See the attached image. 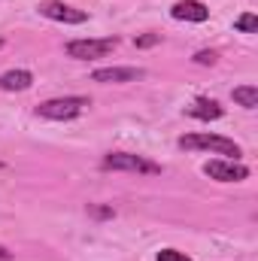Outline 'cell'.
I'll return each mask as SVG.
<instances>
[{
    "label": "cell",
    "mask_w": 258,
    "mask_h": 261,
    "mask_svg": "<svg viewBox=\"0 0 258 261\" xmlns=\"http://www.w3.org/2000/svg\"><path fill=\"white\" fill-rule=\"evenodd\" d=\"M179 149H200V152H213V155H228L231 161L240 158V146L228 137H219V134H186L179 137Z\"/></svg>",
    "instance_id": "6da1fadb"
},
{
    "label": "cell",
    "mask_w": 258,
    "mask_h": 261,
    "mask_svg": "<svg viewBox=\"0 0 258 261\" xmlns=\"http://www.w3.org/2000/svg\"><path fill=\"white\" fill-rule=\"evenodd\" d=\"M88 107H91L88 97H55V100L40 103L37 107V116L52 119V122H70V119H79Z\"/></svg>",
    "instance_id": "7a4b0ae2"
},
{
    "label": "cell",
    "mask_w": 258,
    "mask_h": 261,
    "mask_svg": "<svg viewBox=\"0 0 258 261\" xmlns=\"http://www.w3.org/2000/svg\"><path fill=\"white\" fill-rule=\"evenodd\" d=\"M119 49L116 37H104V40H70L64 46L67 58L73 61H94V58H107L110 52Z\"/></svg>",
    "instance_id": "3957f363"
},
{
    "label": "cell",
    "mask_w": 258,
    "mask_h": 261,
    "mask_svg": "<svg viewBox=\"0 0 258 261\" xmlns=\"http://www.w3.org/2000/svg\"><path fill=\"white\" fill-rule=\"evenodd\" d=\"M104 170H125V173H161V164L149 161L146 155H134V152H110L100 161Z\"/></svg>",
    "instance_id": "277c9868"
},
{
    "label": "cell",
    "mask_w": 258,
    "mask_h": 261,
    "mask_svg": "<svg viewBox=\"0 0 258 261\" xmlns=\"http://www.w3.org/2000/svg\"><path fill=\"white\" fill-rule=\"evenodd\" d=\"M203 173L216 182H243L249 176V167L240 164V161H225V158H216V161H207L203 164Z\"/></svg>",
    "instance_id": "5b68a950"
},
{
    "label": "cell",
    "mask_w": 258,
    "mask_h": 261,
    "mask_svg": "<svg viewBox=\"0 0 258 261\" xmlns=\"http://www.w3.org/2000/svg\"><path fill=\"white\" fill-rule=\"evenodd\" d=\"M40 15L52 18V21H64V24H82L88 21V12L70 6V3H61V0H43L40 3Z\"/></svg>",
    "instance_id": "8992f818"
},
{
    "label": "cell",
    "mask_w": 258,
    "mask_h": 261,
    "mask_svg": "<svg viewBox=\"0 0 258 261\" xmlns=\"http://www.w3.org/2000/svg\"><path fill=\"white\" fill-rule=\"evenodd\" d=\"M146 70L143 67H97L91 73V82H100V85H122V82H137L143 79Z\"/></svg>",
    "instance_id": "52a82bcc"
},
{
    "label": "cell",
    "mask_w": 258,
    "mask_h": 261,
    "mask_svg": "<svg viewBox=\"0 0 258 261\" xmlns=\"http://www.w3.org/2000/svg\"><path fill=\"white\" fill-rule=\"evenodd\" d=\"M170 15L179 18V21H207L210 18V9L200 0H176L170 6Z\"/></svg>",
    "instance_id": "ba28073f"
},
{
    "label": "cell",
    "mask_w": 258,
    "mask_h": 261,
    "mask_svg": "<svg viewBox=\"0 0 258 261\" xmlns=\"http://www.w3.org/2000/svg\"><path fill=\"white\" fill-rule=\"evenodd\" d=\"M34 85L31 70H6L0 73V91H28Z\"/></svg>",
    "instance_id": "9c48e42d"
},
{
    "label": "cell",
    "mask_w": 258,
    "mask_h": 261,
    "mask_svg": "<svg viewBox=\"0 0 258 261\" xmlns=\"http://www.w3.org/2000/svg\"><path fill=\"white\" fill-rule=\"evenodd\" d=\"M189 116L200 119V122H210V119H222L225 110H222L216 100H210V97H197L192 107H189Z\"/></svg>",
    "instance_id": "30bf717a"
},
{
    "label": "cell",
    "mask_w": 258,
    "mask_h": 261,
    "mask_svg": "<svg viewBox=\"0 0 258 261\" xmlns=\"http://www.w3.org/2000/svg\"><path fill=\"white\" fill-rule=\"evenodd\" d=\"M231 97H234L243 110H255L258 107V88L255 85H237V88L231 91Z\"/></svg>",
    "instance_id": "8fae6325"
},
{
    "label": "cell",
    "mask_w": 258,
    "mask_h": 261,
    "mask_svg": "<svg viewBox=\"0 0 258 261\" xmlns=\"http://www.w3.org/2000/svg\"><path fill=\"white\" fill-rule=\"evenodd\" d=\"M234 28H237V31H243V34H255V31H258V18L252 15V12H246V15H240V18L234 21Z\"/></svg>",
    "instance_id": "7c38bea8"
},
{
    "label": "cell",
    "mask_w": 258,
    "mask_h": 261,
    "mask_svg": "<svg viewBox=\"0 0 258 261\" xmlns=\"http://www.w3.org/2000/svg\"><path fill=\"white\" fill-rule=\"evenodd\" d=\"M216 61H219V52H213V49H203V52L194 55V64H200V67H213Z\"/></svg>",
    "instance_id": "4fadbf2b"
},
{
    "label": "cell",
    "mask_w": 258,
    "mask_h": 261,
    "mask_svg": "<svg viewBox=\"0 0 258 261\" xmlns=\"http://www.w3.org/2000/svg\"><path fill=\"white\" fill-rule=\"evenodd\" d=\"M158 261H192L186 252H179V249H161L158 252Z\"/></svg>",
    "instance_id": "5bb4252c"
},
{
    "label": "cell",
    "mask_w": 258,
    "mask_h": 261,
    "mask_svg": "<svg viewBox=\"0 0 258 261\" xmlns=\"http://www.w3.org/2000/svg\"><path fill=\"white\" fill-rule=\"evenodd\" d=\"M134 43H137V49H149V46L161 43V34H143V37H137Z\"/></svg>",
    "instance_id": "9a60e30c"
},
{
    "label": "cell",
    "mask_w": 258,
    "mask_h": 261,
    "mask_svg": "<svg viewBox=\"0 0 258 261\" xmlns=\"http://www.w3.org/2000/svg\"><path fill=\"white\" fill-rule=\"evenodd\" d=\"M91 213H94V216H113V210H107V206H94Z\"/></svg>",
    "instance_id": "2e32d148"
},
{
    "label": "cell",
    "mask_w": 258,
    "mask_h": 261,
    "mask_svg": "<svg viewBox=\"0 0 258 261\" xmlns=\"http://www.w3.org/2000/svg\"><path fill=\"white\" fill-rule=\"evenodd\" d=\"M9 258H12V252H9V249L0 243V261H9Z\"/></svg>",
    "instance_id": "e0dca14e"
},
{
    "label": "cell",
    "mask_w": 258,
    "mask_h": 261,
    "mask_svg": "<svg viewBox=\"0 0 258 261\" xmlns=\"http://www.w3.org/2000/svg\"><path fill=\"white\" fill-rule=\"evenodd\" d=\"M0 49H3V40H0Z\"/></svg>",
    "instance_id": "ac0fdd59"
},
{
    "label": "cell",
    "mask_w": 258,
    "mask_h": 261,
    "mask_svg": "<svg viewBox=\"0 0 258 261\" xmlns=\"http://www.w3.org/2000/svg\"><path fill=\"white\" fill-rule=\"evenodd\" d=\"M0 167H3V161H0Z\"/></svg>",
    "instance_id": "d6986e66"
}]
</instances>
